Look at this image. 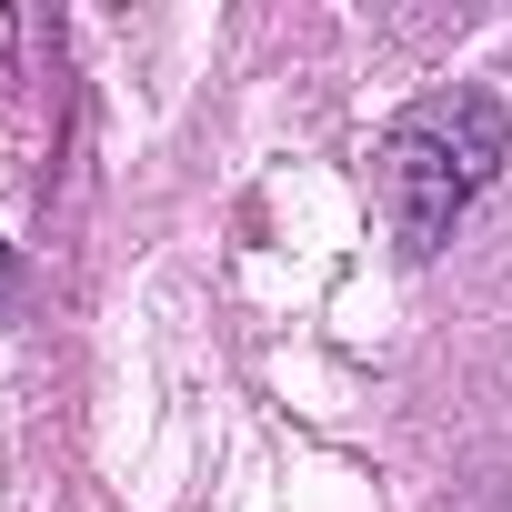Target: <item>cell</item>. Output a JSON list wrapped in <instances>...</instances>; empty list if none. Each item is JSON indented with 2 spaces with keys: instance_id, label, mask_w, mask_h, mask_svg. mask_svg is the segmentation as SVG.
Instances as JSON below:
<instances>
[{
  "instance_id": "obj_2",
  "label": "cell",
  "mask_w": 512,
  "mask_h": 512,
  "mask_svg": "<svg viewBox=\"0 0 512 512\" xmlns=\"http://www.w3.org/2000/svg\"><path fill=\"white\" fill-rule=\"evenodd\" d=\"M11 292H21V251L0 241V312H11Z\"/></svg>"
},
{
  "instance_id": "obj_1",
  "label": "cell",
  "mask_w": 512,
  "mask_h": 512,
  "mask_svg": "<svg viewBox=\"0 0 512 512\" xmlns=\"http://www.w3.org/2000/svg\"><path fill=\"white\" fill-rule=\"evenodd\" d=\"M502 161H512V121H502L492 91H432V101H412L382 131V151H372V181L392 201L402 251H442L452 221L492 191Z\"/></svg>"
}]
</instances>
